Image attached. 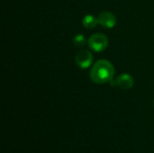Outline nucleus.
<instances>
[{
  "mask_svg": "<svg viewBox=\"0 0 154 153\" xmlns=\"http://www.w3.org/2000/svg\"><path fill=\"white\" fill-rule=\"evenodd\" d=\"M109 44V40L107 36L101 32H97L92 34L88 40V45L89 49L95 52L104 51Z\"/></svg>",
  "mask_w": 154,
  "mask_h": 153,
  "instance_id": "f03ea898",
  "label": "nucleus"
},
{
  "mask_svg": "<svg viewBox=\"0 0 154 153\" xmlns=\"http://www.w3.org/2000/svg\"><path fill=\"white\" fill-rule=\"evenodd\" d=\"M116 74L114 65L107 60H99L92 65L90 78L96 84H106L111 82Z\"/></svg>",
  "mask_w": 154,
  "mask_h": 153,
  "instance_id": "f257e3e1",
  "label": "nucleus"
},
{
  "mask_svg": "<svg viewBox=\"0 0 154 153\" xmlns=\"http://www.w3.org/2000/svg\"><path fill=\"white\" fill-rule=\"evenodd\" d=\"M94 60V57L91 51L87 50H81L76 54L75 61L78 67H79L82 69H88L90 66H92Z\"/></svg>",
  "mask_w": 154,
  "mask_h": 153,
  "instance_id": "7ed1b4c3",
  "label": "nucleus"
},
{
  "mask_svg": "<svg viewBox=\"0 0 154 153\" xmlns=\"http://www.w3.org/2000/svg\"><path fill=\"white\" fill-rule=\"evenodd\" d=\"M97 19H98V23L104 28H107V29L114 28L116 25V22H117L116 16L109 11L101 12L98 14Z\"/></svg>",
  "mask_w": 154,
  "mask_h": 153,
  "instance_id": "20e7f679",
  "label": "nucleus"
},
{
  "mask_svg": "<svg viewBox=\"0 0 154 153\" xmlns=\"http://www.w3.org/2000/svg\"><path fill=\"white\" fill-rule=\"evenodd\" d=\"M72 42L74 44V46L76 48H79V49H82L83 47H85V45L87 44V40L85 38V36L81 33H79L77 35L74 36L73 40H72Z\"/></svg>",
  "mask_w": 154,
  "mask_h": 153,
  "instance_id": "0eeeda50",
  "label": "nucleus"
},
{
  "mask_svg": "<svg viewBox=\"0 0 154 153\" xmlns=\"http://www.w3.org/2000/svg\"><path fill=\"white\" fill-rule=\"evenodd\" d=\"M98 19L93 14H86L82 19V25L86 29H94L97 26Z\"/></svg>",
  "mask_w": 154,
  "mask_h": 153,
  "instance_id": "423d86ee",
  "label": "nucleus"
},
{
  "mask_svg": "<svg viewBox=\"0 0 154 153\" xmlns=\"http://www.w3.org/2000/svg\"><path fill=\"white\" fill-rule=\"evenodd\" d=\"M113 82H114L113 84L114 86H117L119 88L124 89V90L131 89L134 85V78L130 74H127V73H123V74L118 75L115 80L113 79Z\"/></svg>",
  "mask_w": 154,
  "mask_h": 153,
  "instance_id": "39448f33",
  "label": "nucleus"
},
{
  "mask_svg": "<svg viewBox=\"0 0 154 153\" xmlns=\"http://www.w3.org/2000/svg\"><path fill=\"white\" fill-rule=\"evenodd\" d=\"M153 104H154V101H153Z\"/></svg>",
  "mask_w": 154,
  "mask_h": 153,
  "instance_id": "6e6552de",
  "label": "nucleus"
}]
</instances>
